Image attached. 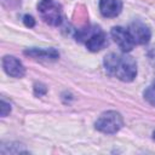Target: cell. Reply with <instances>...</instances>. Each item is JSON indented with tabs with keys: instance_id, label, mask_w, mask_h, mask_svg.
Here are the masks:
<instances>
[{
	"instance_id": "obj_1",
	"label": "cell",
	"mask_w": 155,
	"mask_h": 155,
	"mask_svg": "<svg viewBox=\"0 0 155 155\" xmlns=\"http://www.w3.org/2000/svg\"><path fill=\"white\" fill-rule=\"evenodd\" d=\"M103 63L107 73L121 81L130 82L137 76V63L126 53H109L104 57Z\"/></svg>"
},
{
	"instance_id": "obj_2",
	"label": "cell",
	"mask_w": 155,
	"mask_h": 155,
	"mask_svg": "<svg viewBox=\"0 0 155 155\" xmlns=\"http://www.w3.org/2000/svg\"><path fill=\"white\" fill-rule=\"evenodd\" d=\"M76 40L84 42L91 52L101 51L107 46V35L98 27L79 29L76 33Z\"/></svg>"
},
{
	"instance_id": "obj_3",
	"label": "cell",
	"mask_w": 155,
	"mask_h": 155,
	"mask_svg": "<svg viewBox=\"0 0 155 155\" xmlns=\"http://www.w3.org/2000/svg\"><path fill=\"white\" fill-rule=\"evenodd\" d=\"M124 126V119L120 113L115 110H108L99 115L97 121L94 122V127L97 131L105 134H114L121 130Z\"/></svg>"
},
{
	"instance_id": "obj_4",
	"label": "cell",
	"mask_w": 155,
	"mask_h": 155,
	"mask_svg": "<svg viewBox=\"0 0 155 155\" xmlns=\"http://www.w3.org/2000/svg\"><path fill=\"white\" fill-rule=\"evenodd\" d=\"M38 10L41 18L50 25L57 27L63 21L62 7L54 0H40Z\"/></svg>"
},
{
	"instance_id": "obj_5",
	"label": "cell",
	"mask_w": 155,
	"mask_h": 155,
	"mask_svg": "<svg viewBox=\"0 0 155 155\" xmlns=\"http://www.w3.org/2000/svg\"><path fill=\"white\" fill-rule=\"evenodd\" d=\"M110 34H111V38L114 39V41L117 44V46L120 47V50L124 53L130 52L136 45L128 29H125L122 27H114V28H111Z\"/></svg>"
},
{
	"instance_id": "obj_6",
	"label": "cell",
	"mask_w": 155,
	"mask_h": 155,
	"mask_svg": "<svg viewBox=\"0 0 155 155\" xmlns=\"http://www.w3.org/2000/svg\"><path fill=\"white\" fill-rule=\"evenodd\" d=\"M128 31L134 41L136 45H144L148 44L151 36L150 29L148 28V25H145L142 22H132L128 27Z\"/></svg>"
},
{
	"instance_id": "obj_7",
	"label": "cell",
	"mask_w": 155,
	"mask_h": 155,
	"mask_svg": "<svg viewBox=\"0 0 155 155\" xmlns=\"http://www.w3.org/2000/svg\"><path fill=\"white\" fill-rule=\"evenodd\" d=\"M2 68L5 73L12 78H23L25 74V68L22 62L13 56H5L2 58Z\"/></svg>"
},
{
	"instance_id": "obj_8",
	"label": "cell",
	"mask_w": 155,
	"mask_h": 155,
	"mask_svg": "<svg viewBox=\"0 0 155 155\" xmlns=\"http://www.w3.org/2000/svg\"><path fill=\"white\" fill-rule=\"evenodd\" d=\"M25 56H29L35 59H45V61H56L59 57V53L56 48H39V47H30L23 51Z\"/></svg>"
},
{
	"instance_id": "obj_9",
	"label": "cell",
	"mask_w": 155,
	"mask_h": 155,
	"mask_svg": "<svg viewBox=\"0 0 155 155\" xmlns=\"http://www.w3.org/2000/svg\"><path fill=\"white\" fill-rule=\"evenodd\" d=\"M122 10L121 0H99V11L102 16L113 18L120 15Z\"/></svg>"
},
{
	"instance_id": "obj_10",
	"label": "cell",
	"mask_w": 155,
	"mask_h": 155,
	"mask_svg": "<svg viewBox=\"0 0 155 155\" xmlns=\"http://www.w3.org/2000/svg\"><path fill=\"white\" fill-rule=\"evenodd\" d=\"M143 96H144V99H145L149 104H151L153 107H155V81H154L149 87L145 88Z\"/></svg>"
},
{
	"instance_id": "obj_11",
	"label": "cell",
	"mask_w": 155,
	"mask_h": 155,
	"mask_svg": "<svg viewBox=\"0 0 155 155\" xmlns=\"http://www.w3.org/2000/svg\"><path fill=\"white\" fill-rule=\"evenodd\" d=\"M10 113H11V104L7 103L6 101L1 99V107H0V114H1V116L4 117L6 115H8Z\"/></svg>"
},
{
	"instance_id": "obj_12",
	"label": "cell",
	"mask_w": 155,
	"mask_h": 155,
	"mask_svg": "<svg viewBox=\"0 0 155 155\" xmlns=\"http://www.w3.org/2000/svg\"><path fill=\"white\" fill-rule=\"evenodd\" d=\"M23 23L25 27H29V28H33L35 25V19L33 16L30 15H24L23 16Z\"/></svg>"
},
{
	"instance_id": "obj_13",
	"label": "cell",
	"mask_w": 155,
	"mask_h": 155,
	"mask_svg": "<svg viewBox=\"0 0 155 155\" xmlns=\"http://www.w3.org/2000/svg\"><path fill=\"white\" fill-rule=\"evenodd\" d=\"M46 91H47V88L45 87V85H42V84H35V86H34V93L36 96H42V94L46 93Z\"/></svg>"
},
{
	"instance_id": "obj_14",
	"label": "cell",
	"mask_w": 155,
	"mask_h": 155,
	"mask_svg": "<svg viewBox=\"0 0 155 155\" xmlns=\"http://www.w3.org/2000/svg\"><path fill=\"white\" fill-rule=\"evenodd\" d=\"M153 138H154V139H155V131H154V132H153Z\"/></svg>"
}]
</instances>
